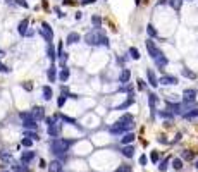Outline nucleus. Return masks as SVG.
Returning <instances> with one entry per match:
<instances>
[{
	"label": "nucleus",
	"mask_w": 198,
	"mask_h": 172,
	"mask_svg": "<svg viewBox=\"0 0 198 172\" xmlns=\"http://www.w3.org/2000/svg\"><path fill=\"white\" fill-rule=\"evenodd\" d=\"M72 145V141L71 140H62V138H54L52 140V143H50V150H52L55 155H60V157H64L65 153H67V150H69V146Z\"/></svg>",
	"instance_id": "f257e3e1"
},
{
	"label": "nucleus",
	"mask_w": 198,
	"mask_h": 172,
	"mask_svg": "<svg viewBox=\"0 0 198 172\" xmlns=\"http://www.w3.org/2000/svg\"><path fill=\"white\" fill-rule=\"evenodd\" d=\"M195 98H196V90H186L184 91V102L188 103V102H195Z\"/></svg>",
	"instance_id": "ddd939ff"
},
{
	"label": "nucleus",
	"mask_w": 198,
	"mask_h": 172,
	"mask_svg": "<svg viewBox=\"0 0 198 172\" xmlns=\"http://www.w3.org/2000/svg\"><path fill=\"white\" fill-rule=\"evenodd\" d=\"M47 76H48L50 83L55 81V78H57V67H55V65H50V69H48V72H47Z\"/></svg>",
	"instance_id": "412c9836"
},
{
	"label": "nucleus",
	"mask_w": 198,
	"mask_h": 172,
	"mask_svg": "<svg viewBox=\"0 0 198 172\" xmlns=\"http://www.w3.org/2000/svg\"><path fill=\"white\" fill-rule=\"evenodd\" d=\"M28 24H29V21L28 19H23L19 23V26H17V31H19V35H26V31H28Z\"/></svg>",
	"instance_id": "dca6fc26"
},
{
	"label": "nucleus",
	"mask_w": 198,
	"mask_h": 172,
	"mask_svg": "<svg viewBox=\"0 0 198 172\" xmlns=\"http://www.w3.org/2000/svg\"><path fill=\"white\" fill-rule=\"evenodd\" d=\"M23 126L26 127V129H36L38 124H36L35 119H29V120H23Z\"/></svg>",
	"instance_id": "4be33fe9"
},
{
	"label": "nucleus",
	"mask_w": 198,
	"mask_h": 172,
	"mask_svg": "<svg viewBox=\"0 0 198 172\" xmlns=\"http://www.w3.org/2000/svg\"><path fill=\"white\" fill-rule=\"evenodd\" d=\"M122 155L124 157H127V158H131V157L134 155V148H133V145H126L122 148Z\"/></svg>",
	"instance_id": "aec40b11"
},
{
	"label": "nucleus",
	"mask_w": 198,
	"mask_h": 172,
	"mask_svg": "<svg viewBox=\"0 0 198 172\" xmlns=\"http://www.w3.org/2000/svg\"><path fill=\"white\" fill-rule=\"evenodd\" d=\"M160 85L164 86H171V85H178V78L176 76H162V78L159 79Z\"/></svg>",
	"instance_id": "0eeeda50"
},
{
	"label": "nucleus",
	"mask_w": 198,
	"mask_h": 172,
	"mask_svg": "<svg viewBox=\"0 0 198 172\" xmlns=\"http://www.w3.org/2000/svg\"><path fill=\"white\" fill-rule=\"evenodd\" d=\"M195 167H196V169H198V160H196V164H195Z\"/></svg>",
	"instance_id": "8fccbe9b"
},
{
	"label": "nucleus",
	"mask_w": 198,
	"mask_h": 172,
	"mask_svg": "<svg viewBox=\"0 0 198 172\" xmlns=\"http://www.w3.org/2000/svg\"><path fill=\"white\" fill-rule=\"evenodd\" d=\"M155 64H157V67H166L167 65V57L162 53L159 58H155Z\"/></svg>",
	"instance_id": "b1692460"
},
{
	"label": "nucleus",
	"mask_w": 198,
	"mask_h": 172,
	"mask_svg": "<svg viewBox=\"0 0 198 172\" xmlns=\"http://www.w3.org/2000/svg\"><path fill=\"white\" fill-rule=\"evenodd\" d=\"M69 74H71V72H69V69L64 65V67L60 69V72H59V79H60L62 83H64V81H67V79H69Z\"/></svg>",
	"instance_id": "f3484780"
},
{
	"label": "nucleus",
	"mask_w": 198,
	"mask_h": 172,
	"mask_svg": "<svg viewBox=\"0 0 198 172\" xmlns=\"http://www.w3.org/2000/svg\"><path fill=\"white\" fill-rule=\"evenodd\" d=\"M152 162H159V153H157V152L152 153Z\"/></svg>",
	"instance_id": "a18cd8bd"
},
{
	"label": "nucleus",
	"mask_w": 198,
	"mask_h": 172,
	"mask_svg": "<svg viewBox=\"0 0 198 172\" xmlns=\"http://www.w3.org/2000/svg\"><path fill=\"white\" fill-rule=\"evenodd\" d=\"M26 138H31L33 141H35V140H40L38 134H36V133H29V131H26Z\"/></svg>",
	"instance_id": "a19ab883"
},
{
	"label": "nucleus",
	"mask_w": 198,
	"mask_h": 172,
	"mask_svg": "<svg viewBox=\"0 0 198 172\" xmlns=\"http://www.w3.org/2000/svg\"><path fill=\"white\" fill-rule=\"evenodd\" d=\"M48 172H62V164L59 160H54V162L48 164Z\"/></svg>",
	"instance_id": "4468645a"
},
{
	"label": "nucleus",
	"mask_w": 198,
	"mask_h": 172,
	"mask_svg": "<svg viewBox=\"0 0 198 172\" xmlns=\"http://www.w3.org/2000/svg\"><path fill=\"white\" fill-rule=\"evenodd\" d=\"M47 124H48V127H47V133H48L52 138H57L59 134H60V122H57V115L47 119Z\"/></svg>",
	"instance_id": "7ed1b4c3"
},
{
	"label": "nucleus",
	"mask_w": 198,
	"mask_h": 172,
	"mask_svg": "<svg viewBox=\"0 0 198 172\" xmlns=\"http://www.w3.org/2000/svg\"><path fill=\"white\" fill-rule=\"evenodd\" d=\"M0 158L5 160V162H9V160H10V153H3V152H0Z\"/></svg>",
	"instance_id": "79ce46f5"
},
{
	"label": "nucleus",
	"mask_w": 198,
	"mask_h": 172,
	"mask_svg": "<svg viewBox=\"0 0 198 172\" xmlns=\"http://www.w3.org/2000/svg\"><path fill=\"white\" fill-rule=\"evenodd\" d=\"M188 2H190V0H188Z\"/></svg>",
	"instance_id": "864d4df0"
},
{
	"label": "nucleus",
	"mask_w": 198,
	"mask_h": 172,
	"mask_svg": "<svg viewBox=\"0 0 198 172\" xmlns=\"http://www.w3.org/2000/svg\"><path fill=\"white\" fill-rule=\"evenodd\" d=\"M148 105H150V110L155 112V108H157V95L155 93L148 95Z\"/></svg>",
	"instance_id": "2eb2a0df"
},
{
	"label": "nucleus",
	"mask_w": 198,
	"mask_h": 172,
	"mask_svg": "<svg viewBox=\"0 0 198 172\" xmlns=\"http://www.w3.org/2000/svg\"><path fill=\"white\" fill-rule=\"evenodd\" d=\"M12 172H28V165L26 164H19V165H12Z\"/></svg>",
	"instance_id": "bb28decb"
},
{
	"label": "nucleus",
	"mask_w": 198,
	"mask_h": 172,
	"mask_svg": "<svg viewBox=\"0 0 198 172\" xmlns=\"http://www.w3.org/2000/svg\"><path fill=\"white\" fill-rule=\"evenodd\" d=\"M65 93H67V90H65V88H62V95H60V97H59V100H57V105H59V107H64L65 100H67V97H65Z\"/></svg>",
	"instance_id": "393cba45"
},
{
	"label": "nucleus",
	"mask_w": 198,
	"mask_h": 172,
	"mask_svg": "<svg viewBox=\"0 0 198 172\" xmlns=\"http://www.w3.org/2000/svg\"><path fill=\"white\" fill-rule=\"evenodd\" d=\"M129 55L134 58V60H138L140 58V52H138V48H129Z\"/></svg>",
	"instance_id": "72a5a7b5"
},
{
	"label": "nucleus",
	"mask_w": 198,
	"mask_h": 172,
	"mask_svg": "<svg viewBox=\"0 0 198 172\" xmlns=\"http://www.w3.org/2000/svg\"><path fill=\"white\" fill-rule=\"evenodd\" d=\"M47 53H48V58H50V60H52V62L55 60V57H57V55H55V50H54V45H52V42H50V43H48V47H47Z\"/></svg>",
	"instance_id": "5701e85b"
},
{
	"label": "nucleus",
	"mask_w": 198,
	"mask_h": 172,
	"mask_svg": "<svg viewBox=\"0 0 198 172\" xmlns=\"http://www.w3.org/2000/svg\"><path fill=\"white\" fill-rule=\"evenodd\" d=\"M183 74L186 76V78H191V79H195L196 78V74L193 71H188V69H183Z\"/></svg>",
	"instance_id": "c9c22d12"
},
{
	"label": "nucleus",
	"mask_w": 198,
	"mask_h": 172,
	"mask_svg": "<svg viewBox=\"0 0 198 172\" xmlns=\"http://www.w3.org/2000/svg\"><path fill=\"white\" fill-rule=\"evenodd\" d=\"M21 143H23V146L29 148V146L33 145V140H31V138H23V141H21Z\"/></svg>",
	"instance_id": "58836bf2"
},
{
	"label": "nucleus",
	"mask_w": 198,
	"mask_h": 172,
	"mask_svg": "<svg viewBox=\"0 0 198 172\" xmlns=\"http://www.w3.org/2000/svg\"><path fill=\"white\" fill-rule=\"evenodd\" d=\"M119 122L122 124V126H126L127 129H131V127L134 126V119H133V115H131V114H124V115L119 119Z\"/></svg>",
	"instance_id": "423d86ee"
},
{
	"label": "nucleus",
	"mask_w": 198,
	"mask_h": 172,
	"mask_svg": "<svg viewBox=\"0 0 198 172\" xmlns=\"http://www.w3.org/2000/svg\"><path fill=\"white\" fill-rule=\"evenodd\" d=\"M133 140H134V134L133 133H126L122 138H121V143H122V145H131V143H133Z\"/></svg>",
	"instance_id": "6ab92c4d"
},
{
	"label": "nucleus",
	"mask_w": 198,
	"mask_h": 172,
	"mask_svg": "<svg viewBox=\"0 0 198 172\" xmlns=\"http://www.w3.org/2000/svg\"><path fill=\"white\" fill-rule=\"evenodd\" d=\"M23 88H24V90H28V91H31L33 90V85H31V83H24Z\"/></svg>",
	"instance_id": "49530a36"
},
{
	"label": "nucleus",
	"mask_w": 198,
	"mask_h": 172,
	"mask_svg": "<svg viewBox=\"0 0 198 172\" xmlns=\"http://www.w3.org/2000/svg\"><path fill=\"white\" fill-rule=\"evenodd\" d=\"M35 158V152H23L21 153V162L23 164H29Z\"/></svg>",
	"instance_id": "f8f14e48"
},
{
	"label": "nucleus",
	"mask_w": 198,
	"mask_h": 172,
	"mask_svg": "<svg viewBox=\"0 0 198 172\" xmlns=\"http://www.w3.org/2000/svg\"><path fill=\"white\" fill-rule=\"evenodd\" d=\"M7 2H14V0H7Z\"/></svg>",
	"instance_id": "3c124183"
},
{
	"label": "nucleus",
	"mask_w": 198,
	"mask_h": 172,
	"mask_svg": "<svg viewBox=\"0 0 198 172\" xmlns=\"http://www.w3.org/2000/svg\"><path fill=\"white\" fill-rule=\"evenodd\" d=\"M79 40H81V36H79L78 33H69L67 38H65V43H67V45H74V43H78Z\"/></svg>",
	"instance_id": "9b49d317"
},
{
	"label": "nucleus",
	"mask_w": 198,
	"mask_h": 172,
	"mask_svg": "<svg viewBox=\"0 0 198 172\" xmlns=\"http://www.w3.org/2000/svg\"><path fill=\"white\" fill-rule=\"evenodd\" d=\"M19 117H21L23 120H29V119H33L31 112H21V114H19Z\"/></svg>",
	"instance_id": "e433bc0d"
},
{
	"label": "nucleus",
	"mask_w": 198,
	"mask_h": 172,
	"mask_svg": "<svg viewBox=\"0 0 198 172\" xmlns=\"http://www.w3.org/2000/svg\"><path fill=\"white\" fill-rule=\"evenodd\" d=\"M172 167H174L176 170H179V169H183V162L179 158H174L172 160Z\"/></svg>",
	"instance_id": "2f4dec72"
},
{
	"label": "nucleus",
	"mask_w": 198,
	"mask_h": 172,
	"mask_svg": "<svg viewBox=\"0 0 198 172\" xmlns=\"http://www.w3.org/2000/svg\"><path fill=\"white\" fill-rule=\"evenodd\" d=\"M14 2H16L17 5H21V7H24V9H28V2H26V0H14Z\"/></svg>",
	"instance_id": "37998d69"
},
{
	"label": "nucleus",
	"mask_w": 198,
	"mask_h": 172,
	"mask_svg": "<svg viewBox=\"0 0 198 172\" xmlns=\"http://www.w3.org/2000/svg\"><path fill=\"white\" fill-rule=\"evenodd\" d=\"M0 72H10V69L7 67V65H3L2 62H0Z\"/></svg>",
	"instance_id": "c03bdc74"
},
{
	"label": "nucleus",
	"mask_w": 198,
	"mask_h": 172,
	"mask_svg": "<svg viewBox=\"0 0 198 172\" xmlns=\"http://www.w3.org/2000/svg\"><path fill=\"white\" fill-rule=\"evenodd\" d=\"M146 31H148L150 36H157V31H155V28H153L152 24H148V26H146Z\"/></svg>",
	"instance_id": "ea45409f"
},
{
	"label": "nucleus",
	"mask_w": 198,
	"mask_h": 172,
	"mask_svg": "<svg viewBox=\"0 0 198 172\" xmlns=\"http://www.w3.org/2000/svg\"><path fill=\"white\" fill-rule=\"evenodd\" d=\"M52 95H54L52 93V88H50V86H43V98H45L47 102L52 98Z\"/></svg>",
	"instance_id": "cd10ccee"
},
{
	"label": "nucleus",
	"mask_w": 198,
	"mask_h": 172,
	"mask_svg": "<svg viewBox=\"0 0 198 172\" xmlns=\"http://www.w3.org/2000/svg\"><path fill=\"white\" fill-rule=\"evenodd\" d=\"M124 131H127V127H126V126H122V124H121L119 120H117V122L114 124V126H110V133H112V134H122Z\"/></svg>",
	"instance_id": "9d476101"
},
{
	"label": "nucleus",
	"mask_w": 198,
	"mask_h": 172,
	"mask_svg": "<svg viewBox=\"0 0 198 172\" xmlns=\"http://www.w3.org/2000/svg\"><path fill=\"white\" fill-rule=\"evenodd\" d=\"M40 33H42V36L45 38V42H52V38H54V31H52V28L48 26V23H42V29H40Z\"/></svg>",
	"instance_id": "39448f33"
},
{
	"label": "nucleus",
	"mask_w": 198,
	"mask_h": 172,
	"mask_svg": "<svg viewBox=\"0 0 198 172\" xmlns=\"http://www.w3.org/2000/svg\"><path fill=\"white\" fill-rule=\"evenodd\" d=\"M91 21H93L95 28H102V17H98V16H93V17H91Z\"/></svg>",
	"instance_id": "473e14b6"
},
{
	"label": "nucleus",
	"mask_w": 198,
	"mask_h": 172,
	"mask_svg": "<svg viewBox=\"0 0 198 172\" xmlns=\"http://www.w3.org/2000/svg\"><path fill=\"white\" fill-rule=\"evenodd\" d=\"M183 158H184V160H191V158H193V152L184 150V152H183Z\"/></svg>",
	"instance_id": "4c0bfd02"
},
{
	"label": "nucleus",
	"mask_w": 198,
	"mask_h": 172,
	"mask_svg": "<svg viewBox=\"0 0 198 172\" xmlns=\"http://www.w3.org/2000/svg\"><path fill=\"white\" fill-rule=\"evenodd\" d=\"M3 172H7V170H3Z\"/></svg>",
	"instance_id": "603ef678"
},
{
	"label": "nucleus",
	"mask_w": 198,
	"mask_h": 172,
	"mask_svg": "<svg viewBox=\"0 0 198 172\" xmlns=\"http://www.w3.org/2000/svg\"><path fill=\"white\" fill-rule=\"evenodd\" d=\"M183 115H184L186 119H193V117H198V108H191V110L184 112Z\"/></svg>",
	"instance_id": "c85d7f7f"
},
{
	"label": "nucleus",
	"mask_w": 198,
	"mask_h": 172,
	"mask_svg": "<svg viewBox=\"0 0 198 172\" xmlns=\"http://www.w3.org/2000/svg\"><path fill=\"white\" fill-rule=\"evenodd\" d=\"M133 102H134L133 95H129V97H127V100H126V102H124V103H122V105H119V107H117V110H119V108H127V107H129V105H131V103H133Z\"/></svg>",
	"instance_id": "c756f323"
},
{
	"label": "nucleus",
	"mask_w": 198,
	"mask_h": 172,
	"mask_svg": "<svg viewBox=\"0 0 198 172\" xmlns=\"http://www.w3.org/2000/svg\"><path fill=\"white\" fill-rule=\"evenodd\" d=\"M31 115L35 120H42V119H45V110H43L42 107H33Z\"/></svg>",
	"instance_id": "1a4fd4ad"
},
{
	"label": "nucleus",
	"mask_w": 198,
	"mask_h": 172,
	"mask_svg": "<svg viewBox=\"0 0 198 172\" xmlns=\"http://www.w3.org/2000/svg\"><path fill=\"white\" fill-rule=\"evenodd\" d=\"M129 78H131L129 69H122V72H121V76H119V83H127Z\"/></svg>",
	"instance_id": "a211bd4d"
},
{
	"label": "nucleus",
	"mask_w": 198,
	"mask_h": 172,
	"mask_svg": "<svg viewBox=\"0 0 198 172\" xmlns=\"http://www.w3.org/2000/svg\"><path fill=\"white\" fill-rule=\"evenodd\" d=\"M146 78H148V83H150V86H152V88L159 86V79H157L155 72H153L152 69H146Z\"/></svg>",
	"instance_id": "6e6552de"
},
{
	"label": "nucleus",
	"mask_w": 198,
	"mask_h": 172,
	"mask_svg": "<svg viewBox=\"0 0 198 172\" xmlns=\"http://www.w3.org/2000/svg\"><path fill=\"white\" fill-rule=\"evenodd\" d=\"M95 0H83V3H85V5H88V3H93Z\"/></svg>",
	"instance_id": "09e8293b"
},
{
	"label": "nucleus",
	"mask_w": 198,
	"mask_h": 172,
	"mask_svg": "<svg viewBox=\"0 0 198 172\" xmlns=\"http://www.w3.org/2000/svg\"><path fill=\"white\" fill-rule=\"evenodd\" d=\"M140 164H141V165H145V164H146V157H145V155L140 157Z\"/></svg>",
	"instance_id": "de8ad7c7"
},
{
	"label": "nucleus",
	"mask_w": 198,
	"mask_h": 172,
	"mask_svg": "<svg viewBox=\"0 0 198 172\" xmlns=\"http://www.w3.org/2000/svg\"><path fill=\"white\" fill-rule=\"evenodd\" d=\"M171 7H172V9H176V10H178L179 9V7H181V3H183V0H171Z\"/></svg>",
	"instance_id": "f704fd0d"
},
{
	"label": "nucleus",
	"mask_w": 198,
	"mask_h": 172,
	"mask_svg": "<svg viewBox=\"0 0 198 172\" xmlns=\"http://www.w3.org/2000/svg\"><path fill=\"white\" fill-rule=\"evenodd\" d=\"M131 170H133V167H131V165H119L116 169V172H131Z\"/></svg>",
	"instance_id": "7c9ffc66"
},
{
	"label": "nucleus",
	"mask_w": 198,
	"mask_h": 172,
	"mask_svg": "<svg viewBox=\"0 0 198 172\" xmlns=\"http://www.w3.org/2000/svg\"><path fill=\"white\" fill-rule=\"evenodd\" d=\"M86 45H104L109 47V38L104 35V33H88L85 36Z\"/></svg>",
	"instance_id": "f03ea898"
},
{
	"label": "nucleus",
	"mask_w": 198,
	"mask_h": 172,
	"mask_svg": "<svg viewBox=\"0 0 198 172\" xmlns=\"http://www.w3.org/2000/svg\"><path fill=\"white\" fill-rule=\"evenodd\" d=\"M169 162H171V158H169V157H166V158H164L162 162L159 164V170H160V172L167 170V167H169Z\"/></svg>",
	"instance_id": "a878e982"
},
{
	"label": "nucleus",
	"mask_w": 198,
	"mask_h": 172,
	"mask_svg": "<svg viewBox=\"0 0 198 172\" xmlns=\"http://www.w3.org/2000/svg\"><path fill=\"white\" fill-rule=\"evenodd\" d=\"M145 45H146V50H148V53H150V57L155 60V58H159L160 55H162V52H160V48L155 45V43L152 42V40H146L145 42Z\"/></svg>",
	"instance_id": "20e7f679"
}]
</instances>
